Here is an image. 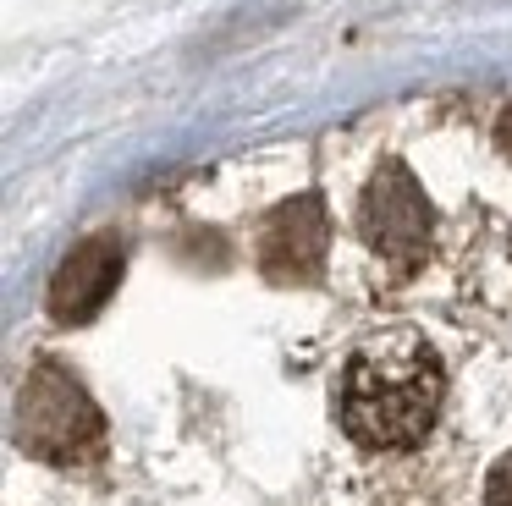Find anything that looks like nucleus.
Here are the masks:
<instances>
[{
  "label": "nucleus",
  "instance_id": "f257e3e1",
  "mask_svg": "<svg viewBox=\"0 0 512 506\" xmlns=\"http://www.w3.org/2000/svg\"><path fill=\"white\" fill-rule=\"evenodd\" d=\"M446 402L441 352L419 330H375L342 363L336 413L353 446L364 451H408L435 429Z\"/></svg>",
  "mask_w": 512,
  "mask_h": 506
},
{
  "label": "nucleus",
  "instance_id": "f03ea898",
  "mask_svg": "<svg viewBox=\"0 0 512 506\" xmlns=\"http://www.w3.org/2000/svg\"><path fill=\"white\" fill-rule=\"evenodd\" d=\"M17 446L45 462H89L105 446L100 407L61 363H39L17 391Z\"/></svg>",
  "mask_w": 512,
  "mask_h": 506
},
{
  "label": "nucleus",
  "instance_id": "7ed1b4c3",
  "mask_svg": "<svg viewBox=\"0 0 512 506\" xmlns=\"http://www.w3.org/2000/svg\"><path fill=\"white\" fill-rule=\"evenodd\" d=\"M358 237L364 248L386 264L391 275H413L430 253L435 237V215L430 198H424L419 176L402 160H380L375 176L364 182V198H358Z\"/></svg>",
  "mask_w": 512,
  "mask_h": 506
},
{
  "label": "nucleus",
  "instance_id": "20e7f679",
  "mask_svg": "<svg viewBox=\"0 0 512 506\" xmlns=\"http://www.w3.org/2000/svg\"><path fill=\"white\" fill-rule=\"evenodd\" d=\"M325 242H331V220L314 193H298L292 204L270 209L259 226V270L270 281H309L325 264Z\"/></svg>",
  "mask_w": 512,
  "mask_h": 506
},
{
  "label": "nucleus",
  "instance_id": "39448f33",
  "mask_svg": "<svg viewBox=\"0 0 512 506\" xmlns=\"http://www.w3.org/2000/svg\"><path fill=\"white\" fill-rule=\"evenodd\" d=\"M116 286H122V242L89 237L67 253V264H61L56 281H50V314H56L61 325H83V319H94L111 303Z\"/></svg>",
  "mask_w": 512,
  "mask_h": 506
},
{
  "label": "nucleus",
  "instance_id": "423d86ee",
  "mask_svg": "<svg viewBox=\"0 0 512 506\" xmlns=\"http://www.w3.org/2000/svg\"><path fill=\"white\" fill-rule=\"evenodd\" d=\"M485 506H512V451L490 468V479H485Z\"/></svg>",
  "mask_w": 512,
  "mask_h": 506
},
{
  "label": "nucleus",
  "instance_id": "0eeeda50",
  "mask_svg": "<svg viewBox=\"0 0 512 506\" xmlns=\"http://www.w3.org/2000/svg\"><path fill=\"white\" fill-rule=\"evenodd\" d=\"M496 138H501V149H507V160H512V110L501 116V132H496Z\"/></svg>",
  "mask_w": 512,
  "mask_h": 506
}]
</instances>
